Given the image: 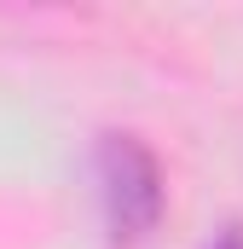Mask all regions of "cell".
Listing matches in <instances>:
<instances>
[{
    "mask_svg": "<svg viewBox=\"0 0 243 249\" xmlns=\"http://www.w3.org/2000/svg\"><path fill=\"white\" fill-rule=\"evenodd\" d=\"M99 197H104V220H110L116 244L145 238L162 220V203H168L162 168L133 133H104L99 139Z\"/></svg>",
    "mask_w": 243,
    "mask_h": 249,
    "instance_id": "6da1fadb",
    "label": "cell"
},
{
    "mask_svg": "<svg viewBox=\"0 0 243 249\" xmlns=\"http://www.w3.org/2000/svg\"><path fill=\"white\" fill-rule=\"evenodd\" d=\"M208 249H243V226H232V232H226L220 244H208Z\"/></svg>",
    "mask_w": 243,
    "mask_h": 249,
    "instance_id": "7a4b0ae2",
    "label": "cell"
}]
</instances>
